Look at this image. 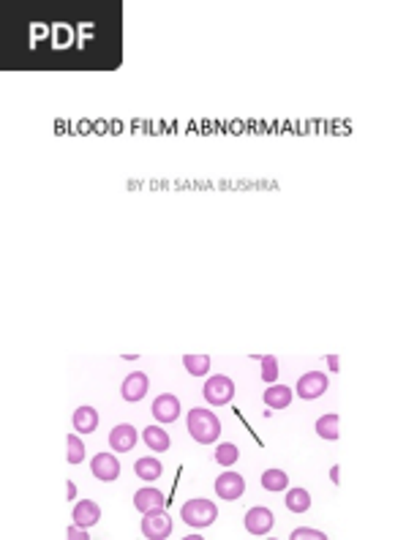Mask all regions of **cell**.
<instances>
[{"mask_svg": "<svg viewBox=\"0 0 406 540\" xmlns=\"http://www.w3.org/2000/svg\"><path fill=\"white\" fill-rule=\"evenodd\" d=\"M186 426H189L191 439L200 442V445H213L221 436V421L210 410H204V407H194L186 415Z\"/></svg>", "mask_w": 406, "mask_h": 540, "instance_id": "6da1fadb", "label": "cell"}, {"mask_svg": "<svg viewBox=\"0 0 406 540\" xmlns=\"http://www.w3.org/2000/svg\"><path fill=\"white\" fill-rule=\"evenodd\" d=\"M180 516H183V521H186L189 527L204 530V527H210V524L215 521L218 508H215L210 500H189V502H183Z\"/></svg>", "mask_w": 406, "mask_h": 540, "instance_id": "7a4b0ae2", "label": "cell"}, {"mask_svg": "<svg viewBox=\"0 0 406 540\" xmlns=\"http://www.w3.org/2000/svg\"><path fill=\"white\" fill-rule=\"evenodd\" d=\"M204 401L207 404H213V407H224V404H229L232 399H235V382L229 379V377H224V374H215V377H210L207 382H204Z\"/></svg>", "mask_w": 406, "mask_h": 540, "instance_id": "3957f363", "label": "cell"}, {"mask_svg": "<svg viewBox=\"0 0 406 540\" xmlns=\"http://www.w3.org/2000/svg\"><path fill=\"white\" fill-rule=\"evenodd\" d=\"M142 535L147 540H167L172 535V519L164 513V508L145 513V519H142Z\"/></svg>", "mask_w": 406, "mask_h": 540, "instance_id": "277c9868", "label": "cell"}, {"mask_svg": "<svg viewBox=\"0 0 406 540\" xmlns=\"http://www.w3.org/2000/svg\"><path fill=\"white\" fill-rule=\"evenodd\" d=\"M327 388H330V379H327V374H322V371H308V374H303V377L298 379V396H300L303 401H313V399L324 396Z\"/></svg>", "mask_w": 406, "mask_h": 540, "instance_id": "5b68a950", "label": "cell"}, {"mask_svg": "<svg viewBox=\"0 0 406 540\" xmlns=\"http://www.w3.org/2000/svg\"><path fill=\"white\" fill-rule=\"evenodd\" d=\"M147 388H150V379H147V374H142V371H134V374H128V377L123 379L120 396H123V401H128V404H136V401H142V399L147 396Z\"/></svg>", "mask_w": 406, "mask_h": 540, "instance_id": "8992f818", "label": "cell"}, {"mask_svg": "<svg viewBox=\"0 0 406 540\" xmlns=\"http://www.w3.org/2000/svg\"><path fill=\"white\" fill-rule=\"evenodd\" d=\"M273 524H276V516H273L270 508H262L259 505V508H251L246 513V530L251 535H267L273 530Z\"/></svg>", "mask_w": 406, "mask_h": 540, "instance_id": "52a82bcc", "label": "cell"}, {"mask_svg": "<svg viewBox=\"0 0 406 540\" xmlns=\"http://www.w3.org/2000/svg\"><path fill=\"white\" fill-rule=\"evenodd\" d=\"M243 491H246L243 475H237V472H224V475L215 478V494H218L221 500H237V497H243Z\"/></svg>", "mask_w": 406, "mask_h": 540, "instance_id": "ba28073f", "label": "cell"}, {"mask_svg": "<svg viewBox=\"0 0 406 540\" xmlns=\"http://www.w3.org/2000/svg\"><path fill=\"white\" fill-rule=\"evenodd\" d=\"M91 469L104 483H112V480L120 478V461L112 453H96V458L91 461Z\"/></svg>", "mask_w": 406, "mask_h": 540, "instance_id": "9c48e42d", "label": "cell"}, {"mask_svg": "<svg viewBox=\"0 0 406 540\" xmlns=\"http://www.w3.org/2000/svg\"><path fill=\"white\" fill-rule=\"evenodd\" d=\"M153 418L158 423H172L180 418V401L172 396V393H161L156 401H153Z\"/></svg>", "mask_w": 406, "mask_h": 540, "instance_id": "30bf717a", "label": "cell"}, {"mask_svg": "<svg viewBox=\"0 0 406 540\" xmlns=\"http://www.w3.org/2000/svg\"><path fill=\"white\" fill-rule=\"evenodd\" d=\"M136 429L134 426H128V423H120V426H115L112 432H109V447L115 450V453H128L134 445H136Z\"/></svg>", "mask_w": 406, "mask_h": 540, "instance_id": "8fae6325", "label": "cell"}, {"mask_svg": "<svg viewBox=\"0 0 406 540\" xmlns=\"http://www.w3.org/2000/svg\"><path fill=\"white\" fill-rule=\"evenodd\" d=\"M164 494L158 491V489H139L136 494H134V508L139 510V513H150V510H161L164 508Z\"/></svg>", "mask_w": 406, "mask_h": 540, "instance_id": "7c38bea8", "label": "cell"}, {"mask_svg": "<svg viewBox=\"0 0 406 540\" xmlns=\"http://www.w3.org/2000/svg\"><path fill=\"white\" fill-rule=\"evenodd\" d=\"M99 519H102V508L93 500H80L74 505V524L93 527V524H99Z\"/></svg>", "mask_w": 406, "mask_h": 540, "instance_id": "4fadbf2b", "label": "cell"}, {"mask_svg": "<svg viewBox=\"0 0 406 540\" xmlns=\"http://www.w3.org/2000/svg\"><path fill=\"white\" fill-rule=\"evenodd\" d=\"M71 423H74V429L80 434H93L99 429V412H96L93 407H80V410L74 412Z\"/></svg>", "mask_w": 406, "mask_h": 540, "instance_id": "5bb4252c", "label": "cell"}, {"mask_svg": "<svg viewBox=\"0 0 406 540\" xmlns=\"http://www.w3.org/2000/svg\"><path fill=\"white\" fill-rule=\"evenodd\" d=\"M265 404L270 407V410H287L289 404H292V390L287 388V385H270L267 388V393H265Z\"/></svg>", "mask_w": 406, "mask_h": 540, "instance_id": "9a60e30c", "label": "cell"}, {"mask_svg": "<svg viewBox=\"0 0 406 540\" xmlns=\"http://www.w3.org/2000/svg\"><path fill=\"white\" fill-rule=\"evenodd\" d=\"M142 439H145V445H147L150 450H156V453H164V450H169V445H172L169 434L164 432L161 426H147V429L142 432Z\"/></svg>", "mask_w": 406, "mask_h": 540, "instance_id": "2e32d148", "label": "cell"}, {"mask_svg": "<svg viewBox=\"0 0 406 540\" xmlns=\"http://www.w3.org/2000/svg\"><path fill=\"white\" fill-rule=\"evenodd\" d=\"M134 472H136V478L139 480H156V478H161V472H164V467H161V461L158 458H153V456H145V458H139L136 464H134Z\"/></svg>", "mask_w": 406, "mask_h": 540, "instance_id": "e0dca14e", "label": "cell"}, {"mask_svg": "<svg viewBox=\"0 0 406 540\" xmlns=\"http://www.w3.org/2000/svg\"><path fill=\"white\" fill-rule=\"evenodd\" d=\"M262 489H265V491H284V489H289L287 472H284V469H267V472L262 475Z\"/></svg>", "mask_w": 406, "mask_h": 540, "instance_id": "ac0fdd59", "label": "cell"}, {"mask_svg": "<svg viewBox=\"0 0 406 540\" xmlns=\"http://www.w3.org/2000/svg\"><path fill=\"white\" fill-rule=\"evenodd\" d=\"M316 434L322 439H327V442H335L341 436V432H338V415H322L316 421Z\"/></svg>", "mask_w": 406, "mask_h": 540, "instance_id": "d6986e66", "label": "cell"}, {"mask_svg": "<svg viewBox=\"0 0 406 540\" xmlns=\"http://www.w3.org/2000/svg\"><path fill=\"white\" fill-rule=\"evenodd\" d=\"M287 508L292 513H305L311 508V494L305 489H289L287 491Z\"/></svg>", "mask_w": 406, "mask_h": 540, "instance_id": "ffe728a7", "label": "cell"}, {"mask_svg": "<svg viewBox=\"0 0 406 540\" xmlns=\"http://www.w3.org/2000/svg\"><path fill=\"white\" fill-rule=\"evenodd\" d=\"M183 366L191 377H204L210 371V357L207 355H186L183 357Z\"/></svg>", "mask_w": 406, "mask_h": 540, "instance_id": "44dd1931", "label": "cell"}, {"mask_svg": "<svg viewBox=\"0 0 406 540\" xmlns=\"http://www.w3.org/2000/svg\"><path fill=\"white\" fill-rule=\"evenodd\" d=\"M66 458H69V464H82L85 461V442L80 439V436H74V434H69V439H66Z\"/></svg>", "mask_w": 406, "mask_h": 540, "instance_id": "7402d4cb", "label": "cell"}, {"mask_svg": "<svg viewBox=\"0 0 406 540\" xmlns=\"http://www.w3.org/2000/svg\"><path fill=\"white\" fill-rule=\"evenodd\" d=\"M237 456H240V450H237V445H232V442H224V445L215 447V461H218L221 467H232V464L237 461Z\"/></svg>", "mask_w": 406, "mask_h": 540, "instance_id": "603a6c76", "label": "cell"}, {"mask_svg": "<svg viewBox=\"0 0 406 540\" xmlns=\"http://www.w3.org/2000/svg\"><path fill=\"white\" fill-rule=\"evenodd\" d=\"M259 363H262V379H265L267 385H273V382L278 379V360H276L273 355H262Z\"/></svg>", "mask_w": 406, "mask_h": 540, "instance_id": "cb8c5ba5", "label": "cell"}, {"mask_svg": "<svg viewBox=\"0 0 406 540\" xmlns=\"http://www.w3.org/2000/svg\"><path fill=\"white\" fill-rule=\"evenodd\" d=\"M289 538L292 540H324L327 535L319 532V530H311V527H300V530H295Z\"/></svg>", "mask_w": 406, "mask_h": 540, "instance_id": "d4e9b609", "label": "cell"}, {"mask_svg": "<svg viewBox=\"0 0 406 540\" xmlns=\"http://www.w3.org/2000/svg\"><path fill=\"white\" fill-rule=\"evenodd\" d=\"M88 527H82V524H71L69 527V532H66V538L69 540H91V535L85 532Z\"/></svg>", "mask_w": 406, "mask_h": 540, "instance_id": "484cf974", "label": "cell"}, {"mask_svg": "<svg viewBox=\"0 0 406 540\" xmlns=\"http://www.w3.org/2000/svg\"><path fill=\"white\" fill-rule=\"evenodd\" d=\"M327 366H330L333 371H338V357H335V355H330V357H327Z\"/></svg>", "mask_w": 406, "mask_h": 540, "instance_id": "4316f807", "label": "cell"}, {"mask_svg": "<svg viewBox=\"0 0 406 540\" xmlns=\"http://www.w3.org/2000/svg\"><path fill=\"white\" fill-rule=\"evenodd\" d=\"M74 491H77V486L69 480V500H74Z\"/></svg>", "mask_w": 406, "mask_h": 540, "instance_id": "83f0119b", "label": "cell"}]
</instances>
